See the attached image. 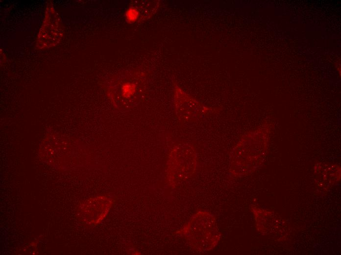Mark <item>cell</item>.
<instances>
[{
	"mask_svg": "<svg viewBox=\"0 0 341 255\" xmlns=\"http://www.w3.org/2000/svg\"><path fill=\"white\" fill-rule=\"evenodd\" d=\"M62 36L60 18L52 6L46 11L45 20L38 36V45L42 48H49L58 43Z\"/></svg>",
	"mask_w": 341,
	"mask_h": 255,
	"instance_id": "7a4b0ae2",
	"label": "cell"
},
{
	"mask_svg": "<svg viewBox=\"0 0 341 255\" xmlns=\"http://www.w3.org/2000/svg\"><path fill=\"white\" fill-rule=\"evenodd\" d=\"M181 107V116L185 121L195 122L210 113H215V109L206 106L196 99L185 95Z\"/></svg>",
	"mask_w": 341,
	"mask_h": 255,
	"instance_id": "3957f363",
	"label": "cell"
},
{
	"mask_svg": "<svg viewBox=\"0 0 341 255\" xmlns=\"http://www.w3.org/2000/svg\"><path fill=\"white\" fill-rule=\"evenodd\" d=\"M205 214L199 218V214L196 215L193 226V240L195 246L200 251L209 250L216 244L219 238V234L214 219L212 215Z\"/></svg>",
	"mask_w": 341,
	"mask_h": 255,
	"instance_id": "6da1fadb",
	"label": "cell"
}]
</instances>
